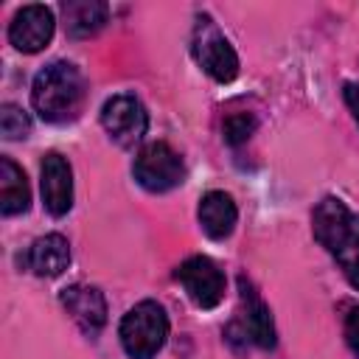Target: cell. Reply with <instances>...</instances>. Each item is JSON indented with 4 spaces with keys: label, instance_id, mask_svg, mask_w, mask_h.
Instances as JSON below:
<instances>
[{
    "label": "cell",
    "instance_id": "obj_1",
    "mask_svg": "<svg viewBox=\"0 0 359 359\" xmlns=\"http://www.w3.org/2000/svg\"><path fill=\"white\" fill-rule=\"evenodd\" d=\"M87 84L81 70L73 62H50L45 65L31 84V104L48 123L73 121L84 107Z\"/></svg>",
    "mask_w": 359,
    "mask_h": 359
},
{
    "label": "cell",
    "instance_id": "obj_2",
    "mask_svg": "<svg viewBox=\"0 0 359 359\" xmlns=\"http://www.w3.org/2000/svg\"><path fill=\"white\" fill-rule=\"evenodd\" d=\"M121 345L132 359H151L168 339V314L154 300H140L132 306L118 328Z\"/></svg>",
    "mask_w": 359,
    "mask_h": 359
},
{
    "label": "cell",
    "instance_id": "obj_3",
    "mask_svg": "<svg viewBox=\"0 0 359 359\" xmlns=\"http://www.w3.org/2000/svg\"><path fill=\"white\" fill-rule=\"evenodd\" d=\"M311 230L314 238L337 258L348 264V255H359V213H353L342 199L325 196L317 202L311 213Z\"/></svg>",
    "mask_w": 359,
    "mask_h": 359
},
{
    "label": "cell",
    "instance_id": "obj_4",
    "mask_svg": "<svg viewBox=\"0 0 359 359\" xmlns=\"http://www.w3.org/2000/svg\"><path fill=\"white\" fill-rule=\"evenodd\" d=\"M132 174L135 180L151 191V194H165L171 188H177L185 177V165H182V157L163 140H154V143H146L137 157H135V165H132Z\"/></svg>",
    "mask_w": 359,
    "mask_h": 359
},
{
    "label": "cell",
    "instance_id": "obj_5",
    "mask_svg": "<svg viewBox=\"0 0 359 359\" xmlns=\"http://www.w3.org/2000/svg\"><path fill=\"white\" fill-rule=\"evenodd\" d=\"M194 59L210 79H216L222 84L233 81L238 76V56H236L233 45L222 36V31L208 17H199V22L194 28Z\"/></svg>",
    "mask_w": 359,
    "mask_h": 359
},
{
    "label": "cell",
    "instance_id": "obj_6",
    "mask_svg": "<svg viewBox=\"0 0 359 359\" xmlns=\"http://www.w3.org/2000/svg\"><path fill=\"white\" fill-rule=\"evenodd\" d=\"M101 126L107 129V135L118 146L129 149L137 140H143V135L149 129V112L140 104V98H135L129 93H118V95L104 101V107H101Z\"/></svg>",
    "mask_w": 359,
    "mask_h": 359
},
{
    "label": "cell",
    "instance_id": "obj_7",
    "mask_svg": "<svg viewBox=\"0 0 359 359\" xmlns=\"http://www.w3.org/2000/svg\"><path fill=\"white\" fill-rule=\"evenodd\" d=\"M174 278L182 283V289L188 292V297L199 306V309H213L222 303L224 297V275L222 269L205 258V255H194L188 261H182L174 272Z\"/></svg>",
    "mask_w": 359,
    "mask_h": 359
},
{
    "label": "cell",
    "instance_id": "obj_8",
    "mask_svg": "<svg viewBox=\"0 0 359 359\" xmlns=\"http://www.w3.org/2000/svg\"><path fill=\"white\" fill-rule=\"evenodd\" d=\"M53 28H56L53 11L48 6L31 3L14 14V20L8 25V42L22 53H36L50 42Z\"/></svg>",
    "mask_w": 359,
    "mask_h": 359
},
{
    "label": "cell",
    "instance_id": "obj_9",
    "mask_svg": "<svg viewBox=\"0 0 359 359\" xmlns=\"http://www.w3.org/2000/svg\"><path fill=\"white\" fill-rule=\"evenodd\" d=\"M42 180V205L50 216H65L73 208V171L70 163L59 154V151H48L42 157V168H39Z\"/></svg>",
    "mask_w": 359,
    "mask_h": 359
},
{
    "label": "cell",
    "instance_id": "obj_10",
    "mask_svg": "<svg viewBox=\"0 0 359 359\" xmlns=\"http://www.w3.org/2000/svg\"><path fill=\"white\" fill-rule=\"evenodd\" d=\"M59 300H62L65 311L73 317V323L87 337H95L104 328V323H107V300H104V294L95 286L73 283V286L62 289Z\"/></svg>",
    "mask_w": 359,
    "mask_h": 359
},
{
    "label": "cell",
    "instance_id": "obj_11",
    "mask_svg": "<svg viewBox=\"0 0 359 359\" xmlns=\"http://www.w3.org/2000/svg\"><path fill=\"white\" fill-rule=\"evenodd\" d=\"M25 264L39 278H56V275H62L67 269V264H70V244H67V238L59 236V233L39 236L28 247Z\"/></svg>",
    "mask_w": 359,
    "mask_h": 359
},
{
    "label": "cell",
    "instance_id": "obj_12",
    "mask_svg": "<svg viewBox=\"0 0 359 359\" xmlns=\"http://www.w3.org/2000/svg\"><path fill=\"white\" fill-rule=\"evenodd\" d=\"M196 219H199L205 236L222 241V238H227L233 233L236 219H238V208H236V202H233L230 194H224V191H208L199 199Z\"/></svg>",
    "mask_w": 359,
    "mask_h": 359
},
{
    "label": "cell",
    "instance_id": "obj_13",
    "mask_svg": "<svg viewBox=\"0 0 359 359\" xmlns=\"http://www.w3.org/2000/svg\"><path fill=\"white\" fill-rule=\"evenodd\" d=\"M107 14H109V8L101 0H67V3H62L65 28L76 39H87V36L98 34L107 22Z\"/></svg>",
    "mask_w": 359,
    "mask_h": 359
},
{
    "label": "cell",
    "instance_id": "obj_14",
    "mask_svg": "<svg viewBox=\"0 0 359 359\" xmlns=\"http://www.w3.org/2000/svg\"><path fill=\"white\" fill-rule=\"evenodd\" d=\"M28 205H31V191L25 171L11 157H0V213L3 216L25 213Z\"/></svg>",
    "mask_w": 359,
    "mask_h": 359
},
{
    "label": "cell",
    "instance_id": "obj_15",
    "mask_svg": "<svg viewBox=\"0 0 359 359\" xmlns=\"http://www.w3.org/2000/svg\"><path fill=\"white\" fill-rule=\"evenodd\" d=\"M241 289H244V303H247V314H244V328H247V337L264 348V351H272L275 348V323H272V311L269 306L255 297V292H247L244 280H241Z\"/></svg>",
    "mask_w": 359,
    "mask_h": 359
},
{
    "label": "cell",
    "instance_id": "obj_16",
    "mask_svg": "<svg viewBox=\"0 0 359 359\" xmlns=\"http://www.w3.org/2000/svg\"><path fill=\"white\" fill-rule=\"evenodd\" d=\"M0 132L6 140H20L31 135V118L25 115L22 107L17 104H3L0 107Z\"/></svg>",
    "mask_w": 359,
    "mask_h": 359
},
{
    "label": "cell",
    "instance_id": "obj_17",
    "mask_svg": "<svg viewBox=\"0 0 359 359\" xmlns=\"http://www.w3.org/2000/svg\"><path fill=\"white\" fill-rule=\"evenodd\" d=\"M252 129H255L252 115L236 112V115H230V118L224 121V140H227L230 146H238V143H244V140L252 135Z\"/></svg>",
    "mask_w": 359,
    "mask_h": 359
},
{
    "label": "cell",
    "instance_id": "obj_18",
    "mask_svg": "<svg viewBox=\"0 0 359 359\" xmlns=\"http://www.w3.org/2000/svg\"><path fill=\"white\" fill-rule=\"evenodd\" d=\"M345 339H348V348L359 356V306H353L345 317Z\"/></svg>",
    "mask_w": 359,
    "mask_h": 359
},
{
    "label": "cell",
    "instance_id": "obj_19",
    "mask_svg": "<svg viewBox=\"0 0 359 359\" xmlns=\"http://www.w3.org/2000/svg\"><path fill=\"white\" fill-rule=\"evenodd\" d=\"M342 95H345V104H348V109H351V115H353V121H356V126H359V84L348 81V84L342 87Z\"/></svg>",
    "mask_w": 359,
    "mask_h": 359
},
{
    "label": "cell",
    "instance_id": "obj_20",
    "mask_svg": "<svg viewBox=\"0 0 359 359\" xmlns=\"http://www.w3.org/2000/svg\"><path fill=\"white\" fill-rule=\"evenodd\" d=\"M345 275H348L351 286H353V289H359V255H353V258L345 264Z\"/></svg>",
    "mask_w": 359,
    "mask_h": 359
}]
</instances>
